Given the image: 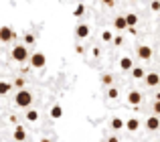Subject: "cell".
I'll return each instance as SVG.
<instances>
[{
	"instance_id": "6",
	"label": "cell",
	"mask_w": 160,
	"mask_h": 142,
	"mask_svg": "<svg viewBox=\"0 0 160 142\" xmlns=\"http://www.w3.org/2000/svg\"><path fill=\"white\" fill-rule=\"evenodd\" d=\"M146 128H148L150 132H156L160 128V118L158 116H150V118L146 120Z\"/></svg>"
},
{
	"instance_id": "9",
	"label": "cell",
	"mask_w": 160,
	"mask_h": 142,
	"mask_svg": "<svg viewBox=\"0 0 160 142\" xmlns=\"http://www.w3.org/2000/svg\"><path fill=\"white\" fill-rule=\"evenodd\" d=\"M128 102L132 104V106H138V104L142 102V94H140V91H136V89H132L128 94Z\"/></svg>"
},
{
	"instance_id": "15",
	"label": "cell",
	"mask_w": 160,
	"mask_h": 142,
	"mask_svg": "<svg viewBox=\"0 0 160 142\" xmlns=\"http://www.w3.org/2000/svg\"><path fill=\"white\" fill-rule=\"evenodd\" d=\"M132 77H134V79H144V77H146V71L142 69V67H134V69H132Z\"/></svg>"
},
{
	"instance_id": "2",
	"label": "cell",
	"mask_w": 160,
	"mask_h": 142,
	"mask_svg": "<svg viewBox=\"0 0 160 142\" xmlns=\"http://www.w3.org/2000/svg\"><path fill=\"white\" fill-rule=\"evenodd\" d=\"M12 59L18 61V63H24V61L28 59V49L24 47V45H16V47L12 49Z\"/></svg>"
},
{
	"instance_id": "10",
	"label": "cell",
	"mask_w": 160,
	"mask_h": 142,
	"mask_svg": "<svg viewBox=\"0 0 160 142\" xmlns=\"http://www.w3.org/2000/svg\"><path fill=\"white\" fill-rule=\"evenodd\" d=\"M12 136H14V140H16V142H22L24 138H27V130H24L22 126H16V128H14V132H12Z\"/></svg>"
},
{
	"instance_id": "1",
	"label": "cell",
	"mask_w": 160,
	"mask_h": 142,
	"mask_svg": "<svg viewBox=\"0 0 160 142\" xmlns=\"http://www.w3.org/2000/svg\"><path fill=\"white\" fill-rule=\"evenodd\" d=\"M14 104L18 108H28L32 104V94L28 89H20L18 94H16V98H14Z\"/></svg>"
},
{
	"instance_id": "5",
	"label": "cell",
	"mask_w": 160,
	"mask_h": 142,
	"mask_svg": "<svg viewBox=\"0 0 160 142\" xmlns=\"http://www.w3.org/2000/svg\"><path fill=\"white\" fill-rule=\"evenodd\" d=\"M75 37H77V39H85V37H89V24H85V23L77 24V28H75Z\"/></svg>"
},
{
	"instance_id": "8",
	"label": "cell",
	"mask_w": 160,
	"mask_h": 142,
	"mask_svg": "<svg viewBox=\"0 0 160 142\" xmlns=\"http://www.w3.org/2000/svg\"><path fill=\"white\" fill-rule=\"evenodd\" d=\"M144 81H146V85H150V87H156L158 83H160V75H158V73H146Z\"/></svg>"
},
{
	"instance_id": "30",
	"label": "cell",
	"mask_w": 160,
	"mask_h": 142,
	"mask_svg": "<svg viewBox=\"0 0 160 142\" xmlns=\"http://www.w3.org/2000/svg\"><path fill=\"white\" fill-rule=\"evenodd\" d=\"M156 102H160V94H156Z\"/></svg>"
},
{
	"instance_id": "3",
	"label": "cell",
	"mask_w": 160,
	"mask_h": 142,
	"mask_svg": "<svg viewBox=\"0 0 160 142\" xmlns=\"http://www.w3.org/2000/svg\"><path fill=\"white\" fill-rule=\"evenodd\" d=\"M31 65L35 69H43L45 65H47V57H45L43 53H39V51L32 53V55H31Z\"/></svg>"
},
{
	"instance_id": "13",
	"label": "cell",
	"mask_w": 160,
	"mask_h": 142,
	"mask_svg": "<svg viewBox=\"0 0 160 142\" xmlns=\"http://www.w3.org/2000/svg\"><path fill=\"white\" fill-rule=\"evenodd\" d=\"M126 128H128L130 132H136L138 128H140V122H138V118H130L128 122H126Z\"/></svg>"
},
{
	"instance_id": "26",
	"label": "cell",
	"mask_w": 160,
	"mask_h": 142,
	"mask_svg": "<svg viewBox=\"0 0 160 142\" xmlns=\"http://www.w3.org/2000/svg\"><path fill=\"white\" fill-rule=\"evenodd\" d=\"M122 43H124V37H122V35H116V37H113V45H116V47H120Z\"/></svg>"
},
{
	"instance_id": "28",
	"label": "cell",
	"mask_w": 160,
	"mask_h": 142,
	"mask_svg": "<svg viewBox=\"0 0 160 142\" xmlns=\"http://www.w3.org/2000/svg\"><path fill=\"white\" fill-rule=\"evenodd\" d=\"M150 8H152V10H160V2H152V4H150Z\"/></svg>"
},
{
	"instance_id": "19",
	"label": "cell",
	"mask_w": 160,
	"mask_h": 142,
	"mask_svg": "<svg viewBox=\"0 0 160 142\" xmlns=\"http://www.w3.org/2000/svg\"><path fill=\"white\" fill-rule=\"evenodd\" d=\"M10 87H12V83H8V81H0V95H6L8 91H10Z\"/></svg>"
},
{
	"instance_id": "23",
	"label": "cell",
	"mask_w": 160,
	"mask_h": 142,
	"mask_svg": "<svg viewBox=\"0 0 160 142\" xmlns=\"http://www.w3.org/2000/svg\"><path fill=\"white\" fill-rule=\"evenodd\" d=\"M73 14H75V16H81V14H85V6H83V4H79V6L73 10Z\"/></svg>"
},
{
	"instance_id": "21",
	"label": "cell",
	"mask_w": 160,
	"mask_h": 142,
	"mask_svg": "<svg viewBox=\"0 0 160 142\" xmlns=\"http://www.w3.org/2000/svg\"><path fill=\"white\" fill-rule=\"evenodd\" d=\"M12 85H14V87H16V89H18V91H20V89H22V87H24V79H22V77H16V79H14V81H12Z\"/></svg>"
},
{
	"instance_id": "20",
	"label": "cell",
	"mask_w": 160,
	"mask_h": 142,
	"mask_svg": "<svg viewBox=\"0 0 160 142\" xmlns=\"http://www.w3.org/2000/svg\"><path fill=\"white\" fill-rule=\"evenodd\" d=\"M108 98H109V99H118V98H120V91H118V87H109V89H108Z\"/></svg>"
},
{
	"instance_id": "16",
	"label": "cell",
	"mask_w": 160,
	"mask_h": 142,
	"mask_svg": "<svg viewBox=\"0 0 160 142\" xmlns=\"http://www.w3.org/2000/svg\"><path fill=\"white\" fill-rule=\"evenodd\" d=\"M112 128L113 130H122V128H126V122L122 118H113L112 120Z\"/></svg>"
},
{
	"instance_id": "7",
	"label": "cell",
	"mask_w": 160,
	"mask_h": 142,
	"mask_svg": "<svg viewBox=\"0 0 160 142\" xmlns=\"http://www.w3.org/2000/svg\"><path fill=\"white\" fill-rule=\"evenodd\" d=\"M138 57L144 61H148L150 57H152V47H148V45H142V47H138Z\"/></svg>"
},
{
	"instance_id": "4",
	"label": "cell",
	"mask_w": 160,
	"mask_h": 142,
	"mask_svg": "<svg viewBox=\"0 0 160 142\" xmlns=\"http://www.w3.org/2000/svg\"><path fill=\"white\" fill-rule=\"evenodd\" d=\"M14 31H12L10 27H6V24H4V27H0V41H2V43H8V41H12L14 39Z\"/></svg>"
},
{
	"instance_id": "31",
	"label": "cell",
	"mask_w": 160,
	"mask_h": 142,
	"mask_svg": "<svg viewBox=\"0 0 160 142\" xmlns=\"http://www.w3.org/2000/svg\"><path fill=\"white\" fill-rule=\"evenodd\" d=\"M41 142H51V140H49V138H43V140H41Z\"/></svg>"
},
{
	"instance_id": "12",
	"label": "cell",
	"mask_w": 160,
	"mask_h": 142,
	"mask_svg": "<svg viewBox=\"0 0 160 142\" xmlns=\"http://www.w3.org/2000/svg\"><path fill=\"white\" fill-rule=\"evenodd\" d=\"M120 69H124V71H132V69H134L132 59H130V57H122V59H120Z\"/></svg>"
},
{
	"instance_id": "17",
	"label": "cell",
	"mask_w": 160,
	"mask_h": 142,
	"mask_svg": "<svg viewBox=\"0 0 160 142\" xmlns=\"http://www.w3.org/2000/svg\"><path fill=\"white\" fill-rule=\"evenodd\" d=\"M61 116H63V108H61V106H53V108H51V118L59 120Z\"/></svg>"
},
{
	"instance_id": "25",
	"label": "cell",
	"mask_w": 160,
	"mask_h": 142,
	"mask_svg": "<svg viewBox=\"0 0 160 142\" xmlns=\"http://www.w3.org/2000/svg\"><path fill=\"white\" fill-rule=\"evenodd\" d=\"M24 43H27V45H35V35H31V33L24 35Z\"/></svg>"
},
{
	"instance_id": "24",
	"label": "cell",
	"mask_w": 160,
	"mask_h": 142,
	"mask_svg": "<svg viewBox=\"0 0 160 142\" xmlns=\"http://www.w3.org/2000/svg\"><path fill=\"white\" fill-rule=\"evenodd\" d=\"M102 81L106 83V85H112V83H113V77H112V75H109V73H106V75H103V77H102Z\"/></svg>"
},
{
	"instance_id": "11",
	"label": "cell",
	"mask_w": 160,
	"mask_h": 142,
	"mask_svg": "<svg viewBox=\"0 0 160 142\" xmlns=\"http://www.w3.org/2000/svg\"><path fill=\"white\" fill-rule=\"evenodd\" d=\"M113 27H116V31H124V28H128L126 16H116V18H113Z\"/></svg>"
},
{
	"instance_id": "29",
	"label": "cell",
	"mask_w": 160,
	"mask_h": 142,
	"mask_svg": "<svg viewBox=\"0 0 160 142\" xmlns=\"http://www.w3.org/2000/svg\"><path fill=\"white\" fill-rule=\"evenodd\" d=\"M108 142H120V140H118V136H109Z\"/></svg>"
},
{
	"instance_id": "14",
	"label": "cell",
	"mask_w": 160,
	"mask_h": 142,
	"mask_svg": "<svg viewBox=\"0 0 160 142\" xmlns=\"http://www.w3.org/2000/svg\"><path fill=\"white\" fill-rule=\"evenodd\" d=\"M126 23H128V28H134L138 23V14H134V12H130L128 16H126Z\"/></svg>"
},
{
	"instance_id": "22",
	"label": "cell",
	"mask_w": 160,
	"mask_h": 142,
	"mask_svg": "<svg viewBox=\"0 0 160 142\" xmlns=\"http://www.w3.org/2000/svg\"><path fill=\"white\" fill-rule=\"evenodd\" d=\"M102 41H106V43H109V41H113V35H112V31H103V33H102Z\"/></svg>"
},
{
	"instance_id": "27",
	"label": "cell",
	"mask_w": 160,
	"mask_h": 142,
	"mask_svg": "<svg viewBox=\"0 0 160 142\" xmlns=\"http://www.w3.org/2000/svg\"><path fill=\"white\" fill-rule=\"evenodd\" d=\"M154 114L160 116V102H154Z\"/></svg>"
},
{
	"instance_id": "18",
	"label": "cell",
	"mask_w": 160,
	"mask_h": 142,
	"mask_svg": "<svg viewBox=\"0 0 160 142\" xmlns=\"http://www.w3.org/2000/svg\"><path fill=\"white\" fill-rule=\"evenodd\" d=\"M24 116H27L28 122H37V120H39V112H37V110H28Z\"/></svg>"
}]
</instances>
